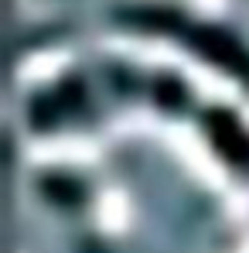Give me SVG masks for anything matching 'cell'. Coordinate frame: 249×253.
I'll list each match as a JSON object with an SVG mask.
<instances>
[{
  "instance_id": "1",
  "label": "cell",
  "mask_w": 249,
  "mask_h": 253,
  "mask_svg": "<svg viewBox=\"0 0 249 253\" xmlns=\"http://www.w3.org/2000/svg\"><path fill=\"white\" fill-rule=\"evenodd\" d=\"M195 44H198L205 55H212L215 62H222L225 69H232V72H239V76H246V72H249L246 55L229 42L225 35H218V31H198V35H195Z\"/></svg>"
},
{
  "instance_id": "2",
  "label": "cell",
  "mask_w": 249,
  "mask_h": 253,
  "mask_svg": "<svg viewBox=\"0 0 249 253\" xmlns=\"http://www.w3.org/2000/svg\"><path fill=\"white\" fill-rule=\"evenodd\" d=\"M222 120V130H215V140H218V147L232 158V161H243L249 154V144L243 140V133H239V126L232 124L229 117H218Z\"/></svg>"
}]
</instances>
